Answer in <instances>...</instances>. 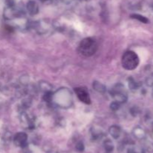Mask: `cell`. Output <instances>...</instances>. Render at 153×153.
I'll return each instance as SVG.
<instances>
[{"label": "cell", "instance_id": "cell-1", "mask_svg": "<svg viewBox=\"0 0 153 153\" xmlns=\"http://www.w3.org/2000/svg\"><path fill=\"white\" fill-rule=\"evenodd\" d=\"M98 45L94 39L86 38L80 42L78 47V51L81 55L85 57H90L97 52Z\"/></svg>", "mask_w": 153, "mask_h": 153}, {"label": "cell", "instance_id": "cell-2", "mask_svg": "<svg viewBox=\"0 0 153 153\" xmlns=\"http://www.w3.org/2000/svg\"><path fill=\"white\" fill-rule=\"evenodd\" d=\"M139 63H140V59L138 56L134 51L128 50L123 56L122 64L126 70H134L138 66Z\"/></svg>", "mask_w": 153, "mask_h": 153}, {"label": "cell", "instance_id": "cell-3", "mask_svg": "<svg viewBox=\"0 0 153 153\" xmlns=\"http://www.w3.org/2000/svg\"><path fill=\"white\" fill-rule=\"evenodd\" d=\"M74 90L76 95H77V97L79 98L81 101L86 104H91V98H90L89 93H88V90L86 88H82V87H77V88H75Z\"/></svg>", "mask_w": 153, "mask_h": 153}, {"label": "cell", "instance_id": "cell-4", "mask_svg": "<svg viewBox=\"0 0 153 153\" xmlns=\"http://www.w3.org/2000/svg\"><path fill=\"white\" fill-rule=\"evenodd\" d=\"M27 140H28V136L26 134L23 132H19L16 134L13 137V143L16 146L25 148L27 146Z\"/></svg>", "mask_w": 153, "mask_h": 153}, {"label": "cell", "instance_id": "cell-5", "mask_svg": "<svg viewBox=\"0 0 153 153\" xmlns=\"http://www.w3.org/2000/svg\"><path fill=\"white\" fill-rule=\"evenodd\" d=\"M19 14V11L16 10L13 7H6V8L4 10V17L7 20L13 19L16 17Z\"/></svg>", "mask_w": 153, "mask_h": 153}, {"label": "cell", "instance_id": "cell-6", "mask_svg": "<svg viewBox=\"0 0 153 153\" xmlns=\"http://www.w3.org/2000/svg\"><path fill=\"white\" fill-rule=\"evenodd\" d=\"M26 8L28 12L29 13V14L31 15L37 14L39 11L38 4H37V2H35L34 1H32V0L28 2V3L26 4Z\"/></svg>", "mask_w": 153, "mask_h": 153}, {"label": "cell", "instance_id": "cell-7", "mask_svg": "<svg viewBox=\"0 0 153 153\" xmlns=\"http://www.w3.org/2000/svg\"><path fill=\"white\" fill-rule=\"evenodd\" d=\"M109 132H110V134L113 136L115 139H117L118 137L120 135V129L119 127L117 126H112V127L110 128L109 129Z\"/></svg>", "mask_w": 153, "mask_h": 153}, {"label": "cell", "instance_id": "cell-8", "mask_svg": "<svg viewBox=\"0 0 153 153\" xmlns=\"http://www.w3.org/2000/svg\"><path fill=\"white\" fill-rule=\"evenodd\" d=\"M93 86H94V89L97 90L99 92H104L105 91V87L99 82H94Z\"/></svg>", "mask_w": 153, "mask_h": 153}, {"label": "cell", "instance_id": "cell-9", "mask_svg": "<svg viewBox=\"0 0 153 153\" xmlns=\"http://www.w3.org/2000/svg\"><path fill=\"white\" fill-rule=\"evenodd\" d=\"M131 17L133 18V19L137 20L140 21V22H143V23H147L148 21H149L147 18H146L145 16H142V15H140V14H136L131 15Z\"/></svg>", "mask_w": 153, "mask_h": 153}, {"label": "cell", "instance_id": "cell-10", "mask_svg": "<svg viewBox=\"0 0 153 153\" xmlns=\"http://www.w3.org/2000/svg\"><path fill=\"white\" fill-rule=\"evenodd\" d=\"M105 150L108 152H111L113 151V148H114L113 144H112L110 141L105 142Z\"/></svg>", "mask_w": 153, "mask_h": 153}, {"label": "cell", "instance_id": "cell-11", "mask_svg": "<svg viewBox=\"0 0 153 153\" xmlns=\"http://www.w3.org/2000/svg\"><path fill=\"white\" fill-rule=\"evenodd\" d=\"M1 1L6 4L7 7H13L15 5L14 0H1Z\"/></svg>", "mask_w": 153, "mask_h": 153}, {"label": "cell", "instance_id": "cell-12", "mask_svg": "<svg viewBox=\"0 0 153 153\" xmlns=\"http://www.w3.org/2000/svg\"><path fill=\"white\" fill-rule=\"evenodd\" d=\"M84 148H85V146H84V144L82 143V142H79V143L77 144V146H76V149L79 152H83Z\"/></svg>", "mask_w": 153, "mask_h": 153}, {"label": "cell", "instance_id": "cell-13", "mask_svg": "<svg viewBox=\"0 0 153 153\" xmlns=\"http://www.w3.org/2000/svg\"><path fill=\"white\" fill-rule=\"evenodd\" d=\"M62 1L64 2H66V3H70V2H71L73 0H62Z\"/></svg>", "mask_w": 153, "mask_h": 153}, {"label": "cell", "instance_id": "cell-14", "mask_svg": "<svg viewBox=\"0 0 153 153\" xmlns=\"http://www.w3.org/2000/svg\"><path fill=\"white\" fill-rule=\"evenodd\" d=\"M40 1H42L43 2H46V1H49V0H40Z\"/></svg>", "mask_w": 153, "mask_h": 153}, {"label": "cell", "instance_id": "cell-15", "mask_svg": "<svg viewBox=\"0 0 153 153\" xmlns=\"http://www.w3.org/2000/svg\"><path fill=\"white\" fill-rule=\"evenodd\" d=\"M129 153H135V152H129Z\"/></svg>", "mask_w": 153, "mask_h": 153}]
</instances>
